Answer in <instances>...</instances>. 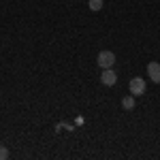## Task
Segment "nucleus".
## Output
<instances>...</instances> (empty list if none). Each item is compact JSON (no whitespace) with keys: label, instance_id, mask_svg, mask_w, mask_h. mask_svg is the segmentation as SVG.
I'll return each mask as SVG.
<instances>
[{"label":"nucleus","instance_id":"nucleus-1","mask_svg":"<svg viewBox=\"0 0 160 160\" xmlns=\"http://www.w3.org/2000/svg\"><path fill=\"white\" fill-rule=\"evenodd\" d=\"M96 62H98L100 68H111V66L115 64V53H113V51H100Z\"/></svg>","mask_w":160,"mask_h":160},{"label":"nucleus","instance_id":"nucleus-2","mask_svg":"<svg viewBox=\"0 0 160 160\" xmlns=\"http://www.w3.org/2000/svg\"><path fill=\"white\" fill-rule=\"evenodd\" d=\"M130 94L132 96H141L143 92H145V81H143V77H135V79H130Z\"/></svg>","mask_w":160,"mask_h":160},{"label":"nucleus","instance_id":"nucleus-3","mask_svg":"<svg viewBox=\"0 0 160 160\" xmlns=\"http://www.w3.org/2000/svg\"><path fill=\"white\" fill-rule=\"evenodd\" d=\"M100 81H102V86H115V81H118V75L113 73L111 68H102Z\"/></svg>","mask_w":160,"mask_h":160},{"label":"nucleus","instance_id":"nucleus-4","mask_svg":"<svg viewBox=\"0 0 160 160\" xmlns=\"http://www.w3.org/2000/svg\"><path fill=\"white\" fill-rule=\"evenodd\" d=\"M148 75L154 83H160V64L158 62H149L148 64Z\"/></svg>","mask_w":160,"mask_h":160},{"label":"nucleus","instance_id":"nucleus-5","mask_svg":"<svg viewBox=\"0 0 160 160\" xmlns=\"http://www.w3.org/2000/svg\"><path fill=\"white\" fill-rule=\"evenodd\" d=\"M122 107L126 111L135 109V96H124V98H122Z\"/></svg>","mask_w":160,"mask_h":160},{"label":"nucleus","instance_id":"nucleus-6","mask_svg":"<svg viewBox=\"0 0 160 160\" xmlns=\"http://www.w3.org/2000/svg\"><path fill=\"white\" fill-rule=\"evenodd\" d=\"M88 7L92 11H100L102 9V0H88Z\"/></svg>","mask_w":160,"mask_h":160},{"label":"nucleus","instance_id":"nucleus-7","mask_svg":"<svg viewBox=\"0 0 160 160\" xmlns=\"http://www.w3.org/2000/svg\"><path fill=\"white\" fill-rule=\"evenodd\" d=\"M7 158H9V149L4 145H0V160H7Z\"/></svg>","mask_w":160,"mask_h":160}]
</instances>
